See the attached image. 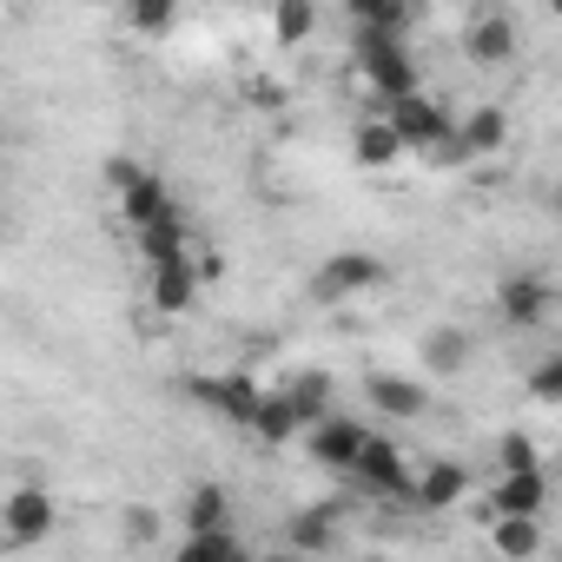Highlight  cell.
Instances as JSON below:
<instances>
[{"label":"cell","instance_id":"44dd1931","mask_svg":"<svg viewBox=\"0 0 562 562\" xmlns=\"http://www.w3.org/2000/svg\"><path fill=\"white\" fill-rule=\"evenodd\" d=\"M351 21H358V41H404L411 8H397V0H358Z\"/></svg>","mask_w":562,"mask_h":562},{"label":"cell","instance_id":"ffe728a7","mask_svg":"<svg viewBox=\"0 0 562 562\" xmlns=\"http://www.w3.org/2000/svg\"><path fill=\"white\" fill-rule=\"evenodd\" d=\"M338 542V516L331 509H292V522H285V549H299V555H325Z\"/></svg>","mask_w":562,"mask_h":562},{"label":"cell","instance_id":"603a6c76","mask_svg":"<svg viewBox=\"0 0 562 562\" xmlns=\"http://www.w3.org/2000/svg\"><path fill=\"white\" fill-rule=\"evenodd\" d=\"M542 503H549V476H503L496 483V516H536L542 522Z\"/></svg>","mask_w":562,"mask_h":562},{"label":"cell","instance_id":"4fadbf2b","mask_svg":"<svg viewBox=\"0 0 562 562\" xmlns=\"http://www.w3.org/2000/svg\"><path fill=\"white\" fill-rule=\"evenodd\" d=\"M470 496V470L457 457H430L417 470V509H457Z\"/></svg>","mask_w":562,"mask_h":562},{"label":"cell","instance_id":"d4e9b609","mask_svg":"<svg viewBox=\"0 0 562 562\" xmlns=\"http://www.w3.org/2000/svg\"><path fill=\"white\" fill-rule=\"evenodd\" d=\"M271 34H278V47L312 41L318 34V8H312V0H285V8H271Z\"/></svg>","mask_w":562,"mask_h":562},{"label":"cell","instance_id":"30bf717a","mask_svg":"<svg viewBox=\"0 0 562 562\" xmlns=\"http://www.w3.org/2000/svg\"><path fill=\"white\" fill-rule=\"evenodd\" d=\"M186 391H192L199 404L225 411V417H232V424H245V430H251V411H258V397H265V391H258L245 371H225V378H192Z\"/></svg>","mask_w":562,"mask_h":562},{"label":"cell","instance_id":"1f68e13d","mask_svg":"<svg viewBox=\"0 0 562 562\" xmlns=\"http://www.w3.org/2000/svg\"><path fill=\"white\" fill-rule=\"evenodd\" d=\"M192 271H199V285H218V278H225V258H218V251H199Z\"/></svg>","mask_w":562,"mask_h":562},{"label":"cell","instance_id":"7402d4cb","mask_svg":"<svg viewBox=\"0 0 562 562\" xmlns=\"http://www.w3.org/2000/svg\"><path fill=\"white\" fill-rule=\"evenodd\" d=\"M299 430H305V424H299V411H292L285 391H265V397H258V411H251V437L285 443V437H299Z\"/></svg>","mask_w":562,"mask_h":562},{"label":"cell","instance_id":"9a60e30c","mask_svg":"<svg viewBox=\"0 0 562 562\" xmlns=\"http://www.w3.org/2000/svg\"><path fill=\"white\" fill-rule=\"evenodd\" d=\"M186 536H232V490L225 483H192V496H186Z\"/></svg>","mask_w":562,"mask_h":562},{"label":"cell","instance_id":"cb8c5ba5","mask_svg":"<svg viewBox=\"0 0 562 562\" xmlns=\"http://www.w3.org/2000/svg\"><path fill=\"white\" fill-rule=\"evenodd\" d=\"M139 251H146V271H153V265H192L186 218H179V225H153V232H139Z\"/></svg>","mask_w":562,"mask_h":562},{"label":"cell","instance_id":"277c9868","mask_svg":"<svg viewBox=\"0 0 562 562\" xmlns=\"http://www.w3.org/2000/svg\"><path fill=\"white\" fill-rule=\"evenodd\" d=\"M384 120L397 126V139H404V153H457V126H450V113L430 100V93H417V100H397V106H384Z\"/></svg>","mask_w":562,"mask_h":562},{"label":"cell","instance_id":"3957f363","mask_svg":"<svg viewBox=\"0 0 562 562\" xmlns=\"http://www.w3.org/2000/svg\"><path fill=\"white\" fill-rule=\"evenodd\" d=\"M549 312H555V285L536 265H516L496 278V318L509 331H536V325H549Z\"/></svg>","mask_w":562,"mask_h":562},{"label":"cell","instance_id":"e0dca14e","mask_svg":"<svg viewBox=\"0 0 562 562\" xmlns=\"http://www.w3.org/2000/svg\"><path fill=\"white\" fill-rule=\"evenodd\" d=\"M490 549L503 562H536L542 555V522L536 516H496L490 522Z\"/></svg>","mask_w":562,"mask_h":562},{"label":"cell","instance_id":"6da1fadb","mask_svg":"<svg viewBox=\"0 0 562 562\" xmlns=\"http://www.w3.org/2000/svg\"><path fill=\"white\" fill-rule=\"evenodd\" d=\"M358 80L371 87L378 106H397V100H417L424 93L417 54L404 41H358Z\"/></svg>","mask_w":562,"mask_h":562},{"label":"cell","instance_id":"d6a6232c","mask_svg":"<svg viewBox=\"0 0 562 562\" xmlns=\"http://www.w3.org/2000/svg\"><path fill=\"white\" fill-rule=\"evenodd\" d=\"M258 562H305L299 549H271V555H258Z\"/></svg>","mask_w":562,"mask_h":562},{"label":"cell","instance_id":"ba28073f","mask_svg":"<svg viewBox=\"0 0 562 562\" xmlns=\"http://www.w3.org/2000/svg\"><path fill=\"white\" fill-rule=\"evenodd\" d=\"M358 483H364L371 496H404V503H417V470L404 463V450H397L391 437H371V450H364V463H358Z\"/></svg>","mask_w":562,"mask_h":562},{"label":"cell","instance_id":"52a82bcc","mask_svg":"<svg viewBox=\"0 0 562 562\" xmlns=\"http://www.w3.org/2000/svg\"><path fill=\"white\" fill-rule=\"evenodd\" d=\"M516 47H522V34H516V21L503 8H483V14L463 21V54L476 67H503V60H516Z\"/></svg>","mask_w":562,"mask_h":562},{"label":"cell","instance_id":"f1b7e54d","mask_svg":"<svg viewBox=\"0 0 562 562\" xmlns=\"http://www.w3.org/2000/svg\"><path fill=\"white\" fill-rule=\"evenodd\" d=\"M172 8H166V0H146V8H126V27H139V34H172Z\"/></svg>","mask_w":562,"mask_h":562},{"label":"cell","instance_id":"4dcf8cb0","mask_svg":"<svg viewBox=\"0 0 562 562\" xmlns=\"http://www.w3.org/2000/svg\"><path fill=\"white\" fill-rule=\"evenodd\" d=\"M126 536H133V542H153V536H159V516L133 503V509H126Z\"/></svg>","mask_w":562,"mask_h":562},{"label":"cell","instance_id":"8992f818","mask_svg":"<svg viewBox=\"0 0 562 562\" xmlns=\"http://www.w3.org/2000/svg\"><path fill=\"white\" fill-rule=\"evenodd\" d=\"M54 522H60V509H54V490H41V483H21V490L8 496V509H0L8 549H34V542H47Z\"/></svg>","mask_w":562,"mask_h":562},{"label":"cell","instance_id":"7c38bea8","mask_svg":"<svg viewBox=\"0 0 562 562\" xmlns=\"http://www.w3.org/2000/svg\"><path fill=\"white\" fill-rule=\"evenodd\" d=\"M364 391H371V404H378L384 417H397V424H404V417H424V411H430V384H424V378L371 371V378H364Z\"/></svg>","mask_w":562,"mask_h":562},{"label":"cell","instance_id":"7a4b0ae2","mask_svg":"<svg viewBox=\"0 0 562 562\" xmlns=\"http://www.w3.org/2000/svg\"><path fill=\"white\" fill-rule=\"evenodd\" d=\"M384 278H391V265H384L378 251H331V258L312 271V299H318V305H345V299L378 292Z\"/></svg>","mask_w":562,"mask_h":562},{"label":"cell","instance_id":"4316f807","mask_svg":"<svg viewBox=\"0 0 562 562\" xmlns=\"http://www.w3.org/2000/svg\"><path fill=\"white\" fill-rule=\"evenodd\" d=\"M496 463H503V476H542V457H536L529 430H503V443H496Z\"/></svg>","mask_w":562,"mask_h":562},{"label":"cell","instance_id":"d6986e66","mask_svg":"<svg viewBox=\"0 0 562 562\" xmlns=\"http://www.w3.org/2000/svg\"><path fill=\"white\" fill-rule=\"evenodd\" d=\"M285 397H292L299 424H305V430H318V424L331 417V371H299V378L285 384Z\"/></svg>","mask_w":562,"mask_h":562},{"label":"cell","instance_id":"5bb4252c","mask_svg":"<svg viewBox=\"0 0 562 562\" xmlns=\"http://www.w3.org/2000/svg\"><path fill=\"white\" fill-rule=\"evenodd\" d=\"M146 299H153L159 318H179V312L199 299V271H192V265H153V271H146Z\"/></svg>","mask_w":562,"mask_h":562},{"label":"cell","instance_id":"f546056e","mask_svg":"<svg viewBox=\"0 0 562 562\" xmlns=\"http://www.w3.org/2000/svg\"><path fill=\"white\" fill-rule=\"evenodd\" d=\"M139 179H146V166H139V159H126V153H113V159H106V186H113V192H133Z\"/></svg>","mask_w":562,"mask_h":562},{"label":"cell","instance_id":"2e32d148","mask_svg":"<svg viewBox=\"0 0 562 562\" xmlns=\"http://www.w3.org/2000/svg\"><path fill=\"white\" fill-rule=\"evenodd\" d=\"M503 139H509L503 106H470L463 126H457V153H463V159H490V153H503Z\"/></svg>","mask_w":562,"mask_h":562},{"label":"cell","instance_id":"83f0119b","mask_svg":"<svg viewBox=\"0 0 562 562\" xmlns=\"http://www.w3.org/2000/svg\"><path fill=\"white\" fill-rule=\"evenodd\" d=\"M529 397H536V404H562V358H542V364L529 371Z\"/></svg>","mask_w":562,"mask_h":562},{"label":"cell","instance_id":"8fae6325","mask_svg":"<svg viewBox=\"0 0 562 562\" xmlns=\"http://www.w3.org/2000/svg\"><path fill=\"white\" fill-rule=\"evenodd\" d=\"M120 212L133 232H153V225H179V205H172V186L159 172H146L133 192H120Z\"/></svg>","mask_w":562,"mask_h":562},{"label":"cell","instance_id":"484cf974","mask_svg":"<svg viewBox=\"0 0 562 562\" xmlns=\"http://www.w3.org/2000/svg\"><path fill=\"white\" fill-rule=\"evenodd\" d=\"M172 562H258V555H245L238 536H186L172 549Z\"/></svg>","mask_w":562,"mask_h":562},{"label":"cell","instance_id":"9c48e42d","mask_svg":"<svg viewBox=\"0 0 562 562\" xmlns=\"http://www.w3.org/2000/svg\"><path fill=\"white\" fill-rule=\"evenodd\" d=\"M470 358H476V338L463 325H430L424 345H417L424 378H457V371H470Z\"/></svg>","mask_w":562,"mask_h":562},{"label":"cell","instance_id":"5b68a950","mask_svg":"<svg viewBox=\"0 0 562 562\" xmlns=\"http://www.w3.org/2000/svg\"><path fill=\"white\" fill-rule=\"evenodd\" d=\"M371 424H358V417H325L318 430H305V450H312V463H325V470H345V476H358V463H364V450H371Z\"/></svg>","mask_w":562,"mask_h":562},{"label":"cell","instance_id":"ac0fdd59","mask_svg":"<svg viewBox=\"0 0 562 562\" xmlns=\"http://www.w3.org/2000/svg\"><path fill=\"white\" fill-rule=\"evenodd\" d=\"M351 159L358 166H371V172H384V166H397L404 159V139H397V126L378 113V120H364L358 126V139H351Z\"/></svg>","mask_w":562,"mask_h":562}]
</instances>
